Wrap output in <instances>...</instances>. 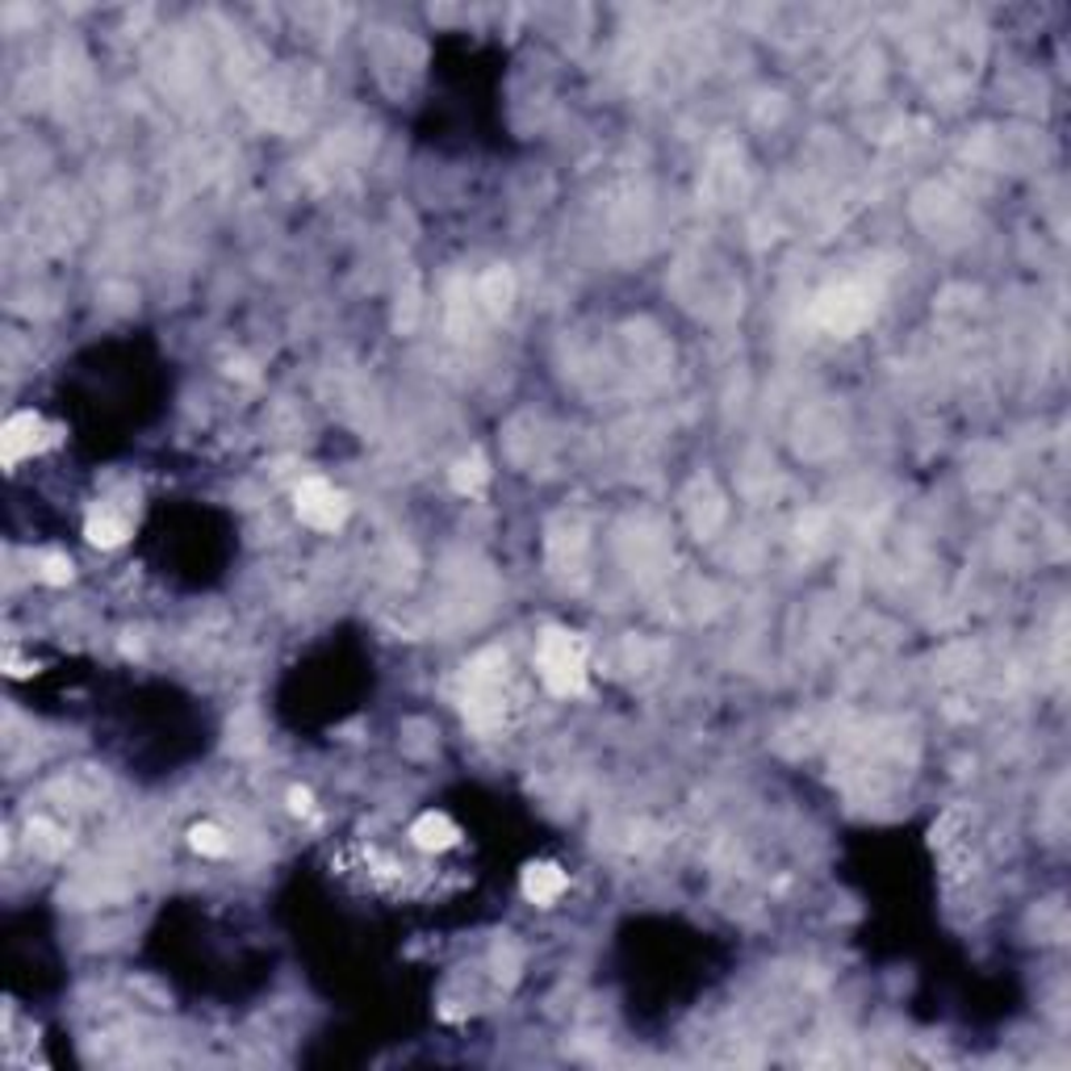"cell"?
I'll return each mask as SVG.
<instances>
[{
  "mask_svg": "<svg viewBox=\"0 0 1071 1071\" xmlns=\"http://www.w3.org/2000/svg\"><path fill=\"white\" fill-rule=\"evenodd\" d=\"M536 670H540V682L561 699L582 695V687H587V645H582V637H573L566 628H549L536 645Z\"/></svg>",
  "mask_w": 1071,
  "mask_h": 1071,
  "instance_id": "6da1fadb",
  "label": "cell"
},
{
  "mask_svg": "<svg viewBox=\"0 0 1071 1071\" xmlns=\"http://www.w3.org/2000/svg\"><path fill=\"white\" fill-rule=\"evenodd\" d=\"M871 314H875V297L863 285H837L816 302V318L837 335H854Z\"/></svg>",
  "mask_w": 1071,
  "mask_h": 1071,
  "instance_id": "7a4b0ae2",
  "label": "cell"
},
{
  "mask_svg": "<svg viewBox=\"0 0 1071 1071\" xmlns=\"http://www.w3.org/2000/svg\"><path fill=\"white\" fill-rule=\"evenodd\" d=\"M297 519L314 532H335L347 519V499L323 478H311L297 490Z\"/></svg>",
  "mask_w": 1071,
  "mask_h": 1071,
  "instance_id": "3957f363",
  "label": "cell"
},
{
  "mask_svg": "<svg viewBox=\"0 0 1071 1071\" xmlns=\"http://www.w3.org/2000/svg\"><path fill=\"white\" fill-rule=\"evenodd\" d=\"M51 440H55L51 428H47L35 411H21V415H13L4 428H0V461L13 469L18 461H26V456H35V452L47 449Z\"/></svg>",
  "mask_w": 1071,
  "mask_h": 1071,
  "instance_id": "277c9868",
  "label": "cell"
},
{
  "mask_svg": "<svg viewBox=\"0 0 1071 1071\" xmlns=\"http://www.w3.org/2000/svg\"><path fill=\"white\" fill-rule=\"evenodd\" d=\"M519 887H523V896L532 900V904H553V900L566 896L570 875H566L557 863H532V866H523Z\"/></svg>",
  "mask_w": 1071,
  "mask_h": 1071,
  "instance_id": "5b68a950",
  "label": "cell"
},
{
  "mask_svg": "<svg viewBox=\"0 0 1071 1071\" xmlns=\"http://www.w3.org/2000/svg\"><path fill=\"white\" fill-rule=\"evenodd\" d=\"M411 842H415L419 849H428V854H440V849H452L461 842V829H456L444 813H423L415 825H411Z\"/></svg>",
  "mask_w": 1071,
  "mask_h": 1071,
  "instance_id": "8992f818",
  "label": "cell"
},
{
  "mask_svg": "<svg viewBox=\"0 0 1071 1071\" xmlns=\"http://www.w3.org/2000/svg\"><path fill=\"white\" fill-rule=\"evenodd\" d=\"M126 519L121 515H114L109 507H97V511H88V519H85V536H88V544H97V549H118L121 540H126Z\"/></svg>",
  "mask_w": 1071,
  "mask_h": 1071,
  "instance_id": "52a82bcc",
  "label": "cell"
},
{
  "mask_svg": "<svg viewBox=\"0 0 1071 1071\" xmlns=\"http://www.w3.org/2000/svg\"><path fill=\"white\" fill-rule=\"evenodd\" d=\"M189 846L197 849V854H206V858H223L226 854V833L218 829V825H193L189 829Z\"/></svg>",
  "mask_w": 1071,
  "mask_h": 1071,
  "instance_id": "ba28073f",
  "label": "cell"
},
{
  "mask_svg": "<svg viewBox=\"0 0 1071 1071\" xmlns=\"http://www.w3.org/2000/svg\"><path fill=\"white\" fill-rule=\"evenodd\" d=\"M485 482V465L482 456H465V461H456V469H452V485L461 490V494H478Z\"/></svg>",
  "mask_w": 1071,
  "mask_h": 1071,
  "instance_id": "9c48e42d",
  "label": "cell"
},
{
  "mask_svg": "<svg viewBox=\"0 0 1071 1071\" xmlns=\"http://www.w3.org/2000/svg\"><path fill=\"white\" fill-rule=\"evenodd\" d=\"M42 578H47V582H55V587H59V582H68L71 561H68V557H47V561H42Z\"/></svg>",
  "mask_w": 1071,
  "mask_h": 1071,
  "instance_id": "30bf717a",
  "label": "cell"
},
{
  "mask_svg": "<svg viewBox=\"0 0 1071 1071\" xmlns=\"http://www.w3.org/2000/svg\"><path fill=\"white\" fill-rule=\"evenodd\" d=\"M289 808H294L297 816H302V813H311V792H302V787H294V792H289Z\"/></svg>",
  "mask_w": 1071,
  "mask_h": 1071,
  "instance_id": "8fae6325",
  "label": "cell"
}]
</instances>
